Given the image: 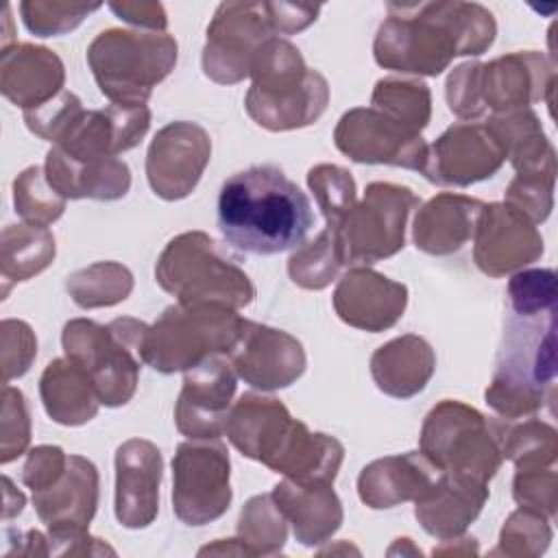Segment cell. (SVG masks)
<instances>
[{"label": "cell", "mask_w": 558, "mask_h": 558, "mask_svg": "<svg viewBox=\"0 0 558 558\" xmlns=\"http://www.w3.org/2000/svg\"><path fill=\"white\" fill-rule=\"evenodd\" d=\"M477 231L475 259L488 275H501L530 264L543 253V238L517 207L499 203L484 207Z\"/></svg>", "instance_id": "4"}, {"label": "cell", "mask_w": 558, "mask_h": 558, "mask_svg": "<svg viewBox=\"0 0 558 558\" xmlns=\"http://www.w3.org/2000/svg\"><path fill=\"white\" fill-rule=\"evenodd\" d=\"M233 390L235 377L229 366L216 357H205L185 377L177 405L179 429L196 438H216Z\"/></svg>", "instance_id": "6"}, {"label": "cell", "mask_w": 558, "mask_h": 558, "mask_svg": "<svg viewBox=\"0 0 558 558\" xmlns=\"http://www.w3.org/2000/svg\"><path fill=\"white\" fill-rule=\"evenodd\" d=\"M172 469L174 512L183 523L203 525L229 508V458L220 442L179 445Z\"/></svg>", "instance_id": "3"}, {"label": "cell", "mask_w": 558, "mask_h": 558, "mask_svg": "<svg viewBox=\"0 0 558 558\" xmlns=\"http://www.w3.org/2000/svg\"><path fill=\"white\" fill-rule=\"evenodd\" d=\"M556 375V307L538 314H514L504 333L488 403L517 416L541 408L554 390Z\"/></svg>", "instance_id": "2"}, {"label": "cell", "mask_w": 558, "mask_h": 558, "mask_svg": "<svg viewBox=\"0 0 558 558\" xmlns=\"http://www.w3.org/2000/svg\"><path fill=\"white\" fill-rule=\"evenodd\" d=\"M116 517L126 527L153 521L159 499L161 453L146 440H129L116 456Z\"/></svg>", "instance_id": "5"}, {"label": "cell", "mask_w": 558, "mask_h": 558, "mask_svg": "<svg viewBox=\"0 0 558 558\" xmlns=\"http://www.w3.org/2000/svg\"><path fill=\"white\" fill-rule=\"evenodd\" d=\"M508 294L514 314H538L554 310L556 275L551 268L519 272L510 281Z\"/></svg>", "instance_id": "7"}, {"label": "cell", "mask_w": 558, "mask_h": 558, "mask_svg": "<svg viewBox=\"0 0 558 558\" xmlns=\"http://www.w3.org/2000/svg\"><path fill=\"white\" fill-rule=\"evenodd\" d=\"M216 222L238 251L277 255L303 244L314 227L307 194L277 166H251L231 174L218 192Z\"/></svg>", "instance_id": "1"}]
</instances>
